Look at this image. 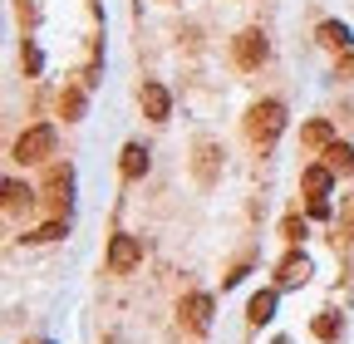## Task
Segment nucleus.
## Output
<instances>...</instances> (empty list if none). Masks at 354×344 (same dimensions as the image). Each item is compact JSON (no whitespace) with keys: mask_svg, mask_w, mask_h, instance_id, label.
I'll return each mask as SVG.
<instances>
[{"mask_svg":"<svg viewBox=\"0 0 354 344\" xmlns=\"http://www.w3.org/2000/svg\"><path fill=\"white\" fill-rule=\"evenodd\" d=\"M300 138H305L310 148H330V143H335V128H330L325 118H315V123H305V133H300Z\"/></svg>","mask_w":354,"mask_h":344,"instance_id":"obj_11","label":"nucleus"},{"mask_svg":"<svg viewBox=\"0 0 354 344\" xmlns=\"http://www.w3.org/2000/svg\"><path fill=\"white\" fill-rule=\"evenodd\" d=\"M281 128H286V108H281L276 99H266V104H256V108L246 113V133H251L256 148H271V143L281 138Z\"/></svg>","mask_w":354,"mask_h":344,"instance_id":"obj_1","label":"nucleus"},{"mask_svg":"<svg viewBox=\"0 0 354 344\" xmlns=\"http://www.w3.org/2000/svg\"><path fill=\"white\" fill-rule=\"evenodd\" d=\"M30 197H35L30 187H20V182H6V207H10V211H15L20 202H30Z\"/></svg>","mask_w":354,"mask_h":344,"instance_id":"obj_16","label":"nucleus"},{"mask_svg":"<svg viewBox=\"0 0 354 344\" xmlns=\"http://www.w3.org/2000/svg\"><path fill=\"white\" fill-rule=\"evenodd\" d=\"M300 187H305L310 197H330V187H335V167H330V162L305 167V172H300Z\"/></svg>","mask_w":354,"mask_h":344,"instance_id":"obj_5","label":"nucleus"},{"mask_svg":"<svg viewBox=\"0 0 354 344\" xmlns=\"http://www.w3.org/2000/svg\"><path fill=\"white\" fill-rule=\"evenodd\" d=\"M183 320L202 334V329L212 325V295H202V290H197V295H187V300H183Z\"/></svg>","mask_w":354,"mask_h":344,"instance_id":"obj_7","label":"nucleus"},{"mask_svg":"<svg viewBox=\"0 0 354 344\" xmlns=\"http://www.w3.org/2000/svg\"><path fill=\"white\" fill-rule=\"evenodd\" d=\"M64 236V222H44L39 231H30V241H59Z\"/></svg>","mask_w":354,"mask_h":344,"instance_id":"obj_17","label":"nucleus"},{"mask_svg":"<svg viewBox=\"0 0 354 344\" xmlns=\"http://www.w3.org/2000/svg\"><path fill=\"white\" fill-rule=\"evenodd\" d=\"M143 113H148L153 123H162V118L172 113V99H167V89H162L158 79H148V84H143Z\"/></svg>","mask_w":354,"mask_h":344,"instance_id":"obj_6","label":"nucleus"},{"mask_svg":"<svg viewBox=\"0 0 354 344\" xmlns=\"http://www.w3.org/2000/svg\"><path fill=\"white\" fill-rule=\"evenodd\" d=\"M281 236H286V241H300V236H305V222H300V217H286V222H281Z\"/></svg>","mask_w":354,"mask_h":344,"instance_id":"obj_18","label":"nucleus"},{"mask_svg":"<svg viewBox=\"0 0 354 344\" xmlns=\"http://www.w3.org/2000/svg\"><path fill=\"white\" fill-rule=\"evenodd\" d=\"M315 334H320V339H335V334H339V320H335V315H320V320H315Z\"/></svg>","mask_w":354,"mask_h":344,"instance_id":"obj_19","label":"nucleus"},{"mask_svg":"<svg viewBox=\"0 0 354 344\" xmlns=\"http://www.w3.org/2000/svg\"><path fill=\"white\" fill-rule=\"evenodd\" d=\"M118 172H123L128 182H133V178H143V172H148V148H143V143H128L123 157H118Z\"/></svg>","mask_w":354,"mask_h":344,"instance_id":"obj_9","label":"nucleus"},{"mask_svg":"<svg viewBox=\"0 0 354 344\" xmlns=\"http://www.w3.org/2000/svg\"><path fill=\"white\" fill-rule=\"evenodd\" d=\"M320 45H325V50H349V30L335 25V20H325V25H320Z\"/></svg>","mask_w":354,"mask_h":344,"instance_id":"obj_12","label":"nucleus"},{"mask_svg":"<svg viewBox=\"0 0 354 344\" xmlns=\"http://www.w3.org/2000/svg\"><path fill=\"white\" fill-rule=\"evenodd\" d=\"M266 55H271V45H266L261 30H241V35H236V64H241V69H261Z\"/></svg>","mask_w":354,"mask_h":344,"instance_id":"obj_4","label":"nucleus"},{"mask_svg":"<svg viewBox=\"0 0 354 344\" xmlns=\"http://www.w3.org/2000/svg\"><path fill=\"white\" fill-rule=\"evenodd\" d=\"M325 157H330V167H335V172H354V148L330 143V148H325Z\"/></svg>","mask_w":354,"mask_h":344,"instance_id":"obj_13","label":"nucleus"},{"mask_svg":"<svg viewBox=\"0 0 354 344\" xmlns=\"http://www.w3.org/2000/svg\"><path fill=\"white\" fill-rule=\"evenodd\" d=\"M197 157H202V162H197V178H202V182H212V157H216V148H212V143H202V148H197Z\"/></svg>","mask_w":354,"mask_h":344,"instance_id":"obj_14","label":"nucleus"},{"mask_svg":"<svg viewBox=\"0 0 354 344\" xmlns=\"http://www.w3.org/2000/svg\"><path fill=\"white\" fill-rule=\"evenodd\" d=\"M55 153V128L50 123H35V128H25V133L15 138V157L20 162H44Z\"/></svg>","mask_w":354,"mask_h":344,"instance_id":"obj_2","label":"nucleus"},{"mask_svg":"<svg viewBox=\"0 0 354 344\" xmlns=\"http://www.w3.org/2000/svg\"><path fill=\"white\" fill-rule=\"evenodd\" d=\"M143 266V236H113L109 246V271L113 276H128V271H138Z\"/></svg>","mask_w":354,"mask_h":344,"instance_id":"obj_3","label":"nucleus"},{"mask_svg":"<svg viewBox=\"0 0 354 344\" xmlns=\"http://www.w3.org/2000/svg\"><path fill=\"white\" fill-rule=\"evenodd\" d=\"M59 108H64V118H79V113H84V94H79V89H69V94L59 99Z\"/></svg>","mask_w":354,"mask_h":344,"instance_id":"obj_15","label":"nucleus"},{"mask_svg":"<svg viewBox=\"0 0 354 344\" xmlns=\"http://www.w3.org/2000/svg\"><path fill=\"white\" fill-rule=\"evenodd\" d=\"M246 315H251V325H266V320L276 315V290H261V295H251Z\"/></svg>","mask_w":354,"mask_h":344,"instance_id":"obj_10","label":"nucleus"},{"mask_svg":"<svg viewBox=\"0 0 354 344\" xmlns=\"http://www.w3.org/2000/svg\"><path fill=\"white\" fill-rule=\"evenodd\" d=\"M305 276H310V261H305L300 251H290L286 261H281V271H276V285L290 290V285H305Z\"/></svg>","mask_w":354,"mask_h":344,"instance_id":"obj_8","label":"nucleus"},{"mask_svg":"<svg viewBox=\"0 0 354 344\" xmlns=\"http://www.w3.org/2000/svg\"><path fill=\"white\" fill-rule=\"evenodd\" d=\"M310 217H330V202L325 197H310Z\"/></svg>","mask_w":354,"mask_h":344,"instance_id":"obj_20","label":"nucleus"}]
</instances>
